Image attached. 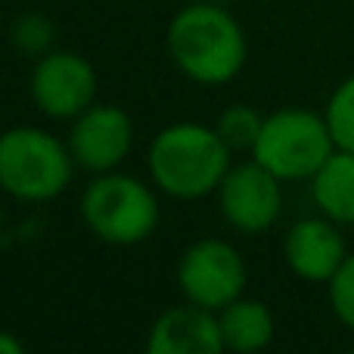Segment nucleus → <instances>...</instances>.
Returning a JSON list of instances; mask_svg holds the SVG:
<instances>
[{
    "label": "nucleus",
    "mask_w": 354,
    "mask_h": 354,
    "mask_svg": "<svg viewBox=\"0 0 354 354\" xmlns=\"http://www.w3.org/2000/svg\"><path fill=\"white\" fill-rule=\"evenodd\" d=\"M168 53L187 78L227 84L245 66V35L221 3L187 6L168 25Z\"/></svg>",
    "instance_id": "1"
},
{
    "label": "nucleus",
    "mask_w": 354,
    "mask_h": 354,
    "mask_svg": "<svg viewBox=\"0 0 354 354\" xmlns=\"http://www.w3.org/2000/svg\"><path fill=\"white\" fill-rule=\"evenodd\" d=\"M233 149L221 140L218 128L180 122L159 131L149 147V174L177 199H199L221 187L230 171Z\"/></svg>",
    "instance_id": "2"
},
{
    "label": "nucleus",
    "mask_w": 354,
    "mask_h": 354,
    "mask_svg": "<svg viewBox=\"0 0 354 354\" xmlns=\"http://www.w3.org/2000/svg\"><path fill=\"white\" fill-rule=\"evenodd\" d=\"M72 149L41 128L0 134V189L25 202H47L72 180Z\"/></svg>",
    "instance_id": "3"
},
{
    "label": "nucleus",
    "mask_w": 354,
    "mask_h": 354,
    "mask_svg": "<svg viewBox=\"0 0 354 354\" xmlns=\"http://www.w3.org/2000/svg\"><path fill=\"white\" fill-rule=\"evenodd\" d=\"M333 153L336 143L326 118L308 109H280L268 115L252 147V159L280 180H311Z\"/></svg>",
    "instance_id": "4"
},
{
    "label": "nucleus",
    "mask_w": 354,
    "mask_h": 354,
    "mask_svg": "<svg viewBox=\"0 0 354 354\" xmlns=\"http://www.w3.org/2000/svg\"><path fill=\"white\" fill-rule=\"evenodd\" d=\"M81 214L100 239L115 245H134L153 236L159 224V202L153 189L137 177L106 171L84 189Z\"/></svg>",
    "instance_id": "5"
},
{
    "label": "nucleus",
    "mask_w": 354,
    "mask_h": 354,
    "mask_svg": "<svg viewBox=\"0 0 354 354\" xmlns=\"http://www.w3.org/2000/svg\"><path fill=\"white\" fill-rule=\"evenodd\" d=\"M177 283L187 301L221 311L245 289L243 255L224 239H199L183 252L177 264Z\"/></svg>",
    "instance_id": "6"
},
{
    "label": "nucleus",
    "mask_w": 354,
    "mask_h": 354,
    "mask_svg": "<svg viewBox=\"0 0 354 354\" xmlns=\"http://www.w3.org/2000/svg\"><path fill=\"white\" fill-rule=\"evenodd\" d=\"M97 97V72L78 53L50 50L31 72V100L50 118H78Z\"/></svg>",
    "instance_id": "7"
},
{
    "label": "nucleus",
    "mask_w": 354,
    "mask_h": 354,
    "mask_svg": "<svg viewBox=\"0 0 354 354\" xmlns=\"http://www.w3.org/2000/svg\"><path fill=\"white\" fill-rule=\"evenodd\" d=\"M280 177L261 165V162H245L224 174L218 187L221 212H224L227 224H233L236 230L249 233H264L277 224L283 212V189Z\"/></svg>",
    "instance_id": "8"
},
{
    "label": "nucleus",
    "mask_w": 354,
    "mask_h": 354,
    "mask_svg": "<svg viewBox=\"0 0 354 354\" xmlns=\"http://www.w3.org/2000/svg\"><path fill=\"white\" fill-rule=\"evenodd\" d=\"M131 143H134V128L128 112L118 106H87L68 131L72 159L97 174L122 165L131 153Z\"/></svg>",
    "instance_id": "9"
},
{
    "label": "nucleus",
    "mask_w": 354,
    "mask_h": 354,
    "mask_svg": "<svg viewBox=\"0 0 354 354\" xmlns=\"http://www.w3.org/2000/svg\"><path fill=\"white\" fill-rule=\"evenodd\" d=\"M286 264L292 274H299L308 283H330L333 274L348 258L345 239L339 233V224L324 218H305L286 233Z\"/></svg>",
    "instance_id": "10"
},
{
    "label": "nucleus",
    "mask_w": 354,
    "mask_h": 354,
    "mask_svg": "<svg viewBox=\"0 0 354 354\" xmlns=\"http://www.w3.org/2000/svg\"><path fill=\"white\" fill-rule=\"evenodd\" d=\"M149 354H218L224 351L221 320L202 305H183L165 311L147 339Z\"/></svg>",
    "instance_id": "11"
},
{
    "label": "nucleus",
    "mask_w": 354,
    "mask_h": 354,
    "mask_svg": "<svg viewBox=\"0 0 354 354\" xmlns=\"http://www.w3.org/2000/svg\"><path fill=\"white\" fill-rule=\"evenodd\" d=\"M317 208L336 224H354V153L336 149L311 177Z\"/></svg>",
    "instance_id": "12"
},
{
    "label": "nucleus",
    "mask_w": 354,
    "mask_h": 354,
    "mask_svg": "<svg viewBox=\"0 0 354 354\" xmlns=\"http://www.w3.org/2000/svg\"><path fill=\"white\" fill-rule=\"evenodd\" d=\"M218 320H221V336H224L227 351H236V354L261 351L274 339V314L268 311L264 301L239 295L236 301L221 308Z\"/></svg>",
    "instance_id": "13"
},
{
    "label": "nucleus",
    "mask_w": 354,
    "mask_h": 354,
    "mask_svg": "<svg viewBox=\"0 0 354 354\" xmlns=\"http://www.w3.org/2000/svg\"><path fill=\"white\" fill-rule=\"evenodd\" d=\"M324 118H326V124H330V134H333L336 149H348V153H354V75L345 78L342 84L333 91Z\"/></svg>",
    "instance_id": "14"
},
{
    "label": "nucleus",
    "mask_w": 354,
    "mask_h": 354,
    "mask_svg": "<svg viewBox=\"0 0 354 354\" xmlns=\"http://www.w3.org/2000/svg\"><path fill=\"white\" fill-rule=\"evenodd\" d=\"M264 118L258 115L252 106H230L224 115L218 118V134L230 149H252L261 134Z\"/></svg>",
    "instance_id": "15"
},
{
    "label": "nucleus",
    "mask_w": 354,
    "mask_h": 354,
    "mask_svg": "<svg viewBox=\"0 0 354 354\" xmlns=\"http://www.w3.org/2000/svg\"><path fill=\"white\" fill-rule=\"evenodd\" d=\"M53 37H56L53 22L37 16V12H28V16L12 22V44H16V50H22L28 56L50 53L53 50Z\"/></svg>",
    "instance_id": "16"
},
{
    "label": "nucleus",
    "mask_w": 354,
    "mask_h": 354,
    "mask_svg": "<svg viewBox=\"0 0 354 354\" xmlns=\"http://www.w3.org/2000/svg\"><path fill=\"white\" fill-rule=\"evenodd\" d=\"M326 286H330L333 314L354 333V255L345 258L342 268L333 274V280L326 283Z\"/></svg>",
    "instance_id": "17"
},
{
    "label": "nucleus",
    "mask_w": 354,
    "mask_h": 354,
    "mask_svg": "<svg viewBox=\"0 0 354 354\" xmlns=\"http://www.w3.org/2000/svg\"><path fill=\"white\" fill-rule=\"evenodd\" d=\"M22 351H25L22 339H16L12 333L0 330V354H22Z\"/></svg>",
    "instance_id": "18"
},
{
    "label": "nucleus",
    "mask_w": 354,
    "mask_h": 354,
    "mask_svg": "<svg viewBox=\"0 0 354 354\" xmlns=\"http://www.w3.org/2000/svg\"><path fill=\"white\" fill-rule=\"evenodd\" d=\"M208 3H227V0H208Z\"/></svg>",
    "instance_id": "19"
}]
</instances>
